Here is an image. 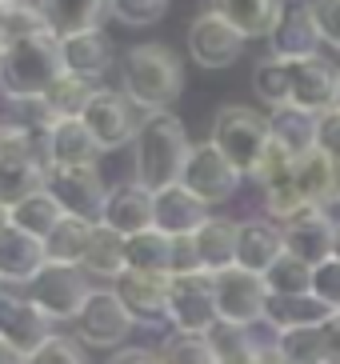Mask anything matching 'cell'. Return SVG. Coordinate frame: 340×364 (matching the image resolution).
Returning <instances> with one entry per match:
<instances>
[{"instance_id": "cell-50", "label": "cell", "mask_w": 340, "mask_h": 364, "mask_svg": "<svg viewBox=\"0 0 340 364\" xmlns=\"http://www.w3.org/2000/svg\"><path fill=\"white\" fill-rule=\"evenodd\" d=\"M0 364H28V356L24 353H16L9 341H0Z\"/></svg>"}, {"instance_id": "cell-46", "label": "cell", "mask_w": 340, "mask_h": 364, "mask_svg": "<svg viewBox=\"0 0 340 364\" xmlns=\"http://www.w3.org/2000/svg\"><path fill=\"white\" fill-rule=\"evenodd\" d=\"M192 272H204L201 252H196V236H176L172 240V277H192Z\"/></svg>"}, {"instance_id": "cell-42", "label": "cell", "mask_w": 340, "mask_h": 364, "mask_svg": "<svg viewBox=\"0 0 340 364\" xmlns=\"http://www.w3.org/2000/svg\"><path fill=\"white\" fill-rule=\"evenodd\" d=\"M108 12L128 28H144V24H156L169 12V0H108Z\"/></svg>"}, {"instance_id": "cell-28", "label": "cell", "mask_w": 340, "mask_h": 364, "mask_svg": "<svg viewBox=\"0 0 340 364\" xmlns=\"http://www.w3.org/2000/svg\"><path fill=\"white\" fill-rule=\"evenodd\" d=\"M236 232H240V220H228V216H208V225L196 232L201 268L208 277H221V272L236 268Z\"/></svg>"}, {"instance_id": "cell-57", "label": "cell", "mask_w": 340, "mask_h": 364, "mask_svg": "<svg viewBox=\"0 0 340 364\" xmlns=\"http://www.w3.org/2000/svg\"><path fill=\"white\" fill-rule=\"evenodd\" d=\"M0 296H4V280H0Z\"/></svg>"}, {"instance_id": "cell-26", "label": "cell", "mask_w": 340, "mask_h": 364, "mask_svg": "<svg viewBox=\"0 0 340 364\" xmlns=\"http://www.w3.org/2000/svg\"><path fill=\"white\" fill-rule=\"evenodd\" d=\"M292 181L312 208H329L332 200H340V164L329 161L320 149L292 164Z\"/></svg>"}, {"instance_id": "cell-58", "label": "cell", "mask_w": 340, "mask_h": 364, "mask_svg": "<svg viewBox=\"0 0 340 364\" xmlns=\"http://www.w3.org/2000/svg\"><path fill=\"white\" fill-rule=\"evenodd\" d=\"M0 132H4V120H0Z\"/></svg>"}, {"instance_id": "cell-10", "label": "cell", "mask_w": 340, "mask_h": 364, "mask_svg": "<svg viewBox=\"0 0 340 364\" xmlns=\"http://www.w3.org/2000/svg\"><path fill=\"white\" fill-rule=\"evenodd\" d=\"M44 193L60 204L64 216H80V220L100 225V208H105L108 188L100 181L96 164H85V168H48Z\"/></svg>"}, {"instance_id": "cell-19", "label": "cell", "mask_w": 340, "mask_h": 364, "mask_svg": "<svg viewBox=\"0 0 340 364\" xmlns=\"http://www.w3.org/2000/svg\"><path fill=\"white\" fill-rule=\"evenodd\" d=\"M280 257H285V228L277 220H268V216L240 220V232H236V268H248L256 277H265Z\"/></svg>"}, {"instance_id": "cell-39", "label": "cell", "mask_w": 340, "mask_h": 364, "mask_svg": "<svg viewBox=\"0 0 340 364\" xmlns=\"http://www.w3.org/2000/svg\"><path fill=\"white\" fill-rule=\"evenodd\" d=\"M277 353L288 364H329L324 356V324L320 328H288L277 336Z\"/></svg>"}, {"instance_id": "cell-29", "label": "cell", "mask_w": 340, "mask_h": 364, "mask_svg": "<svg viewBox=\"0 0 340 364\" xmlns=\"http://www.w3.org/2000/svg\"><path fill=\"white\" fill-rule=\"evenodd\" d=\"M336 312L324 304L320 296L304 292V296H268L265 321L272 324V332H288V328H320L329 324Z\"/></svg>"}, {"instance_id": "cell-24", "label": "cell", "mask_w": 340, "mask_h": 364, "mask_svg": "<svg viewBox=\"0 0 340 364\" xmlns=\"http://www.w3.org/2000/svg\"><path fill=\"white\" fill-rule=\"evenodd\" d=\"M48 268V252H44V240L36 236H24L16 228H4L0 232V280L4 284H32Z\"/></svg>"}, {"instance_id": "cell-54", "label": "cell", "mask_w": 340, "mask_h": 364, "mask_svg": "<svg viewBox=\"0 0 340 364\" xmlns=\"http://www.w3.org/2000/svg\"><path fill=\"white\" fill-rule=\"evenodd\" d=\"M0 228H9V208L0 204Z\"/></svg>"}, {"instance_id": "cell-44", "label": "cell", "mask_w": 340, "mask_h": 364, "mask_svg": "<svg viewBox=\"0 0 340 364\" xmlns=\"http://www.w3.org/2000/svg\"><path fill=\"white\" fill-rule=\"evenodd\" d=\"M312 296H320L332 312H340V260L329 257L312 268Z\"/></svg>"}, {"instance_id": "cell-38", "label": "cell", "mask_w": 340, "mask_h": 364, "mask_svg": "<svg viewBox=\"0 0 340 364\" xmlns=\"http://www.w3.org/2000/svg\"><path fill=\"white\" fill-rule=\"evenodd\" d=\"M265 289H268V296H304V292H312V264L285 252L265 272Z\"/></svg>"}, {"instance_id": "cell-40", "label": "cell", "mask_w": 340, "mask_h": 364, "mask_svg": "<svg viewBox=\"0 0 340 364\" xmlns=\"http://www.w3.org/2000/svg\"><path fill=\"white\" fill-rule=\"evenodd\" d=\"M0 36L4 41H24V36H53L48 33V21L36 0H21V4H4V16H0Z\"/></svg>"}, {"instance_id": "cell-9", "label": "cell", "mask_w": 340, "mask_h": 364, "mask_svg": "<svg viewBox=\"0 0 340 364\" xmlns=\"http://www.w3.org/2000/svg\"><path fill=\"white\" fill-rule=\"evenodd\" d=\"M181 184L196 196V200H204L213 208V204H224V200L236 196L240 172L224 161V152L216 149L213 140H204V144H192L188 164H184V172H181Z\"/></svg>"}, {"instance_id": "cell-16", "label": "cell", "mask_w": 340, "mask_h": 364, "mask_svg": "<svg viewBox=\"0 0 340 364\" xmlns=\"http://www.w3.org/2000/svg\"><path fill=\"white\" fill-rule=\"evenodd\" d=\"M48 336H53V321H48L24 292L21 296H16V292H4V296H0V341H9L16 353L32 356Z\"/></svg>"}, {"instance_id": "cell-18", "label": "cell", "mask_w": 340, "mask_h": 364, "mask_svg": "<svg viewBox=\"0 0 340 364\" xmlns=\"http://www.w3.org/2000/svg\"><path fill=\"white\" fill-rule=\"evenodd\" d=\"M100 225L112 228L117 236H137L152 228V193L140 181H124L117 188H108L105 208H100Z\"/></svg>"}, {"instance_id": "cell-5", "label": "cell", "mask_w": 340, "mask_h": 364, "mask_svg": "<svg viewBox=\"0 0 340 364\" xmlns=\"http://www.w3.org/2000/svg\"><path fill=\"white\" fill-rule=\"evenodd\" d=\"M44 184H48L44 140L16 132V129H4L0 132V204L16 208L21 200L44 193Z\"/></svg>"}, {"instance_id": "cell-22", "label": "cell", "mask_w": 340, "mask_h": 364, "mask_svg": "<svg viewBox=\"0 0 340 364\" xmlns=\"http://www.w3.org/2000/svg\"><path fill=\"white\" fill-rule=\"evenodd\" d=\"M60 44V65L64 76H76V80H100V76L112 68V41H108L100 28L92 33H76V36H64Z\"/></svg>"}, {"instance_id": "cell-1", "label": "cell", "mask_w": 340, "mask_h": 364, "mask_svg": "<svg viewBox=\"0 0 340 364\" xmlns=\"http://www.w3.org/2000/svg\"><path fill=\"white\" fill-rule=\"evenodd\" d=\"M132 149H137V156H132L137 176L132 181H140L149 193L181 184V172H184L188 152H192L181 117H172V112H152V117H144Z\"/></svg>"}, {"instance_id": "cell-7", "label": "cell", "mask_w": 340, "mask_h": 364, "mask_svg": "<svg viewBox=\"0 0 340 364\" xmlns=\"http://www.w3.org/2000/svg\"><path fill=\"white\" fill-rule=\"evenodd\" d=\"M169 324L176 332H208L221 324L216 316V280L208 272L169 280Z\"/></svg>"}, {"instance_id": "cell-14", "label": "cell", "mask_w": 340, "mask_h": 364, "mask_svg": "<svg viewBox=\"0 0 340 364\" xmlns=\"http://www.w3.org/2000/svg\"><path fill=\"white\" fill-rule=\"evenodd\" d=\"M285 252H292L304 264H324L332 257V240H336V220L329 216V208H300L292 220H285Z\"/></svg>"}, {"instance_id": "cell-4", "label": "cell", "mask_w": 340, "mask_h": 364, "mask_svg": "<svg viewBox=\"0 0 340 364\" xmlns=\"http://www.w3.org/2000/svg\"><path fill=\"white\" fill-rule=\"evenodd\" d=\"M208 140L224 152V161L233 164L240 176H256L268 144H272V129H268V117H260L256 108L224 105L213 120V136Z\"/></svg>"}, {"instance_id": "cell-6", "label": "cell", "mask_w": 340, "mask_h": 364, "mask_svg": "<svg viewBox=\"0 0 340 364\" xmlns=\"http://www.w3.org/2000/svg\"><path fill=\"white\" fill-rule=\"evenodd\" d=\"M24 296H28L53 324L56 321H73L76 324V316L85 312L88 296H92V284L85 280V268L48 264L32 284H24Z\"/></svg>"}, {"instance_id": "cell-36", "label": "cell", "mask_w": 340, "mask_h": 364, "mask_svg": "<svg viewBox=\"0 0 340 364\" xmlns=\"http://www.w3.org/2000/svg\"><path fill=\"white\" fill-rule=\"evenodd\" d=\"M96 97V88L88 80H76V76H60L48 92H44V105L53 112V120H85L88 100Z\"/></svg>"}, {"instance_id": "cell-31", "label": "cell", "mask_w": 340, "mask_h": 364, "mask_svg": "<svg viewBox=\"0 0 340 364\" xmlns=\"http://www.w3.org/2000/svg\"><path fill=\"white\" fill-rule=\"evenodd\" d=\"M92 232L96 225L92 220H80V216H64L60 225L48 232L44 240V252H48V264H68V268H80L88 245H92Z\"/></svg>"}, {"instance_id": "cell-13", "label": "cell", "mask_w": 340, "mask_h": 364, "mask_svg": "<svg viewBox=\"0 0 340 364\" xmlns=\"http://www.w3.org/2000/svg\"><path fill=\"white\" fill-rule=\"evenodd\" d=\"M245 36L236 33L233 24L224 21L221 12H201L196 21L188 24V56L201 68H228L240 60L245 53Z\"/></svg>"}, {"instance_id": "cell-17", "label": "cell", "mask_w": 340, "mask_h": 364, "mask_svg": "<svg viewBox=\"0 0 340 364\" xmlns=\"http://www.w3.org/2000/svg\"><path fill=\"white\" fill-rule=\"evenodd\" d=\"M208 204L196 200V196L184 188V184H172V188H160L152 193V228H160L164 236H196L208 225Z\"/></svg>"}, {"instance_id": "cell-56", "label": "cell", "mask_w": 340, "mask_h": 364, "mask_svg": "<svg viewBox=\"0 0 340 364\" xmlns=\"http://www.w3.org/2000/svg\"><path fill=\"white\" fill-rule=\"evenodd\" d=\"M0 4H21V0H0Z\"/></svg>"}, {"instance_id": "cell-41", "label": "cell", "mask_w": 340, "mask_h": 364, "mask_svg": "<svg viewBox=\"0 0 340 364\" xmlns=\"http://www.w3.org/2000/svg\"><path fill=\"white\" fill-rule=\"evenodd\" d=\"M265 193V213H268V220H292V216L300 213V208H309V200L300 196V188H297V181L292 176H285V181H277V184H268V188H260Z\"/></svg>"}, {"instance_id": "cell-11", "label": "cell", "mask_w": 340, "mask_h": 364, "mask_svg": "<svg viewBox=\"0 0 340 364\" xmlns=\"http://www.w3.org/2000/svg\"><path fill=\"white\" fill-rule=\"evenodd\" d=\"M132 316L128 309L120 304V296L112 289H92L85 312L76 316V341L80 344H92V348H117V344L128 341L132 332Z\"/></svg>"}, {"instance_id": "cell-47", "label": "cell", "mask_w": 340, "mask_h": 364, "mask_svg": "<svg viewBox=\"0 0 340 364\" xmlns=\"http://www.w3.org/2000/svg\"><path fill=\"white\" fill-rule=\"evenodd\" d=\"M317 149L329 156V161L340 164V108H329L320 117V136H317Z\"/></svg>"}, {"instance_id": "cell-37", "label": "cell", "mask_w": 340, "mask_h": 364, "mask_svg": "<svg viewBox=\"0 0 340 364\" xmlns=\"http://www.w3.org/2000/svg\"><path fill=\"white\" fill-rule=\"evenodd\" d=\"M160 364H221L204 332H172L160 344Z\"/></svg>"}, {"instance_id": "cell-21", "label": "cell", "mask_w": 340, "mask_h": 364, "mask_svg": "<svg viewBox=\"0 0 340 364\" xmlns=\"http://www.w3.org/2000/svg\"><path fill=\"white\" fill-rule=\"evenodd\" d=\"M272 44V56L280 60H309V56H320V28L312 21V9L309 4H297V9H285L280 12L277 28L268 36Z\"/></svg>"}, {"instance_id": "cell-15", "label": "cell", "mask_w": 340, "mask_h": 364, "mask_svg": "<svg viewBox=\"0 0 340 364\" xmlns=\"http://www.w3.org/2000/svg\"><path fill=\"white\" fill-rule=\"evenodd\" d=\"M169 280L156 272H137L124 268L112 284V292L120 296V304L128 309V316L137 324H164L169 321Z\"/></svg>"}, {"instance_id": "cell-25", "label": "cell", "mask_w": 340, "mask_h": 364, "mask_svg": "<svg viewBox=\"0 0 340 364\" xmlns=\"http://www.w3.org/2000/svg\"><path fill=\"white\" fill-rule=\"evenodd\" d=\"M268 129H272V140H277L292 161L317 152L320 117H317V112H309V108H297V105L272 108V112H268Z\"/></svg>"}, {"instance_id": "cell-59", "label": "cell", "mask_w": 340, "mask_h": 364, "mask_svg": "<svg viewBox=\"0 0 340 364\" xmlns=\"http://www.w3.org/2000/svg\"><path fill=\"white\" fill-rule=\"evenodd\" d=\"M0 232H4V228H0Z\"/></svg>"}, {"instance_id": "cell-23", "label": "cell", "mask_w": 340, "mask_h": 364, "mask_svg": "<svg viewBox=\"0 0 340 364\" xmlns=\"http://www.w3.org/2000/svg\"><path fill=\"white\" fill-rule=\"evenodd\" d=\"M44 156H48V168H85L100 156V144L85 120H53L44 136Z\"/></svg>"}, {"instance_id": "cell-34", "label": "cell", "mask_w": 340, "mask_h": 364, "mask_svg": "<svg viewBox=\"0 0 340 364\" xmlns=\"http://www.w3.org/2000/svg\"><path fill=\"white\" fill-rule=\"evenodd\" d=\"M60 220H64V208L48 193H36L28 200H21L16 208H9V228H16L24 236H36V240H48V232Z\"/></svg>"}, {"instance_id": "cell-20", "label": "cell", "mask_w": 340, "mask_h": 364, "mask_svg": "<svg viewBox=\"0 0 340 364\" xmlns=\"http://www.w3.org/2000/svg\"><path fill=\"white\" fill-rule=\"evenodd\" d=\"M288 68H292V100L288 105L324 117L336 105V65H329L324 56H309V60H292Z\"/></svg>"}, {"instance_id": "cell-45", "label": "cell", "mask_w": 340, "mask_h": 364, "mask_svg": "<svg viewBox=\"0 0 340 364\" xmlns=\"http://www.w3.org/2000/svg\"><path fill=\"white\" fill-rule=\"evenodd\" d=\"M312 21L320 28V41L340 48V0H312Z\"/></svg>"}, {"instance_id": "cell-35", "label": "cell", "mask_w": 340, "mask_h": 364, "mask_svg": "<svg viewBox=\"0 0 340 364\" xmlns=\"http://www.w3.org/2000/svg\"><path fill=\"white\" fill-rule=\"evenodd\" d=\"M253 88L268 108H285L288 100H292V68H288V60H280V56H272V53H268L265 60H256Z\"/></svg>"}, {"instance_id": "cell-51", "label": "cell", "mask_w": 340, "mask_h": 364, "mask_svg": "<svg viewBox=\"0 0 340 364\" xmlns=\"http://www.w3.org/2000/svg\"><path fill=\"white\" fill-rule=\"evenodd\" d=\"M260 364H288V360L277 353V348H272V353H265V356H260Z\"/></svg>"}, {"instance_id": "cell-43", "label": "cell", "mask_w": 340, "mask_h": 364, "mask_svg": "<svg viewBox=\"0 0 340 364\" xmlns=\"http://www.w3.org/2000/svg\"><path fill=\"white\" fill-rule=\"evenodd\" d=\"M28 364H88V356H85V348H80V341H73V336H56L53 332V336L28 356Z\"/></svg>"}, {"instance_id": "cell-2", "label": "cell", "mask_w": 340, "mask_h": 364, "mask_svg": "<svg viewBox=\"0 0 340 364\" xmlns=\"http://www.w3.org/2000/svg\"><path fill=\"white\" fill-rule=\"evenodd\" d=\"M181 88H184V68L176 60V53L164 48V44H137L120 60V92L144 117L169 112V105L181 97Z\"/></svg>"}, {"instance_id": "cell-52", "label": "cell", "mask_w": 340, "mask_h": 364, "mask_svg": "<svg viewBox=\"0 0 340 364\" xmlns=\"http://www.w3.org/2000/svg\"><path fill=\"white\" fill-rule=\"evenodd\" d=\"M4 56H9V41L0 36V73H4Z\"/></svg>"}, {"instance_id": "cell-27", "label": "cell", "mask_w": 340, "mask_h": 364, "mask_svg": "<svg viewBox=\"0 0 340 364\" xmlns=\"http://www.w3.org/2000/svg\"><path fill=\"white\" fill-rule=\"evenodd\" d=\"M36 4H41L48 33L56 41L76 36V33H92L108 16V0H36Z\"/></svg>"}, {"instance_id": "cell-32", "label": "cell", "mask_w": 340, "mask_h": 364, "mask_svg": "<svg viewBox=\"0 0 340 364\" xmlns=\"http://www.w3.org/2000/svg\"><path fill=\"white\" fill-rule=\"evenodd\" d=\"M128 268L137 272H156V277H172V236H164L160 228L137 232L124 240Z\"/></svg>"}, {"instance_id": "cell-48", "label": "cell", "mask_w": 340, "mask_h": 364, "mask_svg": "<svg viewBox=\"0 0 340 364\" xmlns=\"http://www.w3.org/2000/svg\"><path fill=\"white\" fill-rule=\"evenodd\" d=\"M105 364H160V353H149V348H117Z\"/></svg>"}, {"instance_id": "cell-30", "label": "cell", "mask_w": 340, "mask_h": 364, "mask_svg": "<svg viewBox=\"0 0 340 364\" xmlns=\"http://www.w3.org/2000/svg\"><path fill=\"white\" fill-rule=\"evenodd\" d=\"M213 12H221L245 41H256V36H272L285 4L280 0H213Z\"/></svg>"}, {"instance_id": "cell-12", "label": "cell", "mask_w": 340, "mask_h": 364, "mask_svg": "<svg viewBox=\"0 0 340 364\" xmlns=\"http://www.w3.org/2000/svg\"><path fill=\"white\" fill-rule=\"evenodd\" d=\"M132 108L137 105H132L124 92L96 88V97L88 100V108H85V124H88V132L96 136L100 152H112V149H120V144H128V140H137L140 120H137Z\"/></svg>"}, {"instance_id": "cell-55", "label": "cell", "mask_w": 340, "mask_h": 364, "mask_svg": "<svg viewBox=\"0 0 340 364\" xmlns=\"http://www.w3.org/2000/svg\"><path fill=\"white\" fill-rule=\"evenodd\" d=\"M332 108H340V65H336V105Z\"/></svg>"}, {"instance_id": "cell-33", "label": "cell", "mask_w": 340, "mask_h": 364, "mask_svg": "<svg viewBox=\"0 0 340 364\" xmlns=\"http://www.w3.org/2000/svg\"><path fill=\"white\" fill-rule=\"evenodd\" d=\"M80 268H85L88 277H100V280H112V284H117V277L128 268L124 236H117L112 228H105V225H96L92 245H88V252H85V260H80Z\"/></svg>"}, {"instance_id": "cell-8", "label": "cell", "mask_w": 340, "mask_h": 364, "mask_svg": "<svg viewBox=\"0 0 340 364\" xmlns=\"http://www.w3.org/2000/svg\"><path fill=\"white\" fill-rule=\"evenodd\" d=\"M213 280H216V316H221V324L253 328V324L265 321V309H268L265 277H256L248 268H228Z\"/></svg>"}, {"instance_id": "cell-53", "label": "cell", "mask_w": 340, "mask_h": 364, "mask_svg": "<svg viewBox=\"0 0 340 364\" xmlns=\"http://www.w3.org/2000/svg\"><path fill=\"white\" fill-rule=\"evenodd\" d=\"M332 257L340 260V220H336V240H332Z\"/></svg>"}, {"instance_id": "cell-3", "label": "cell", "mask_w": 340, "mask_h": 364, "mask_svg": "<svg viewBox=\"0 0 340 364\" xmlns=\"http://www.w3.org/2000/svg\"><path fill=\"white\" fill-rule=\"evenodd\" d=\"M60 76L64 65L56 36H24V41L9 44L0 88H4V97H44Z\"/></svg>"}, {"instance_id": "cell-49", "label": "cell", "mask_w": 340, "mask_h": 364, "mask_svg": "<svg viewBox=\"0 0 340 364\" xmlns=\"http://www.w3.org/2000/svg\"><path fill=\"white\" fill-rule=\"evenodd\" d=\"M324 356H329V364H340V312L324 324Z\"/></svg>"}]
</instances>
